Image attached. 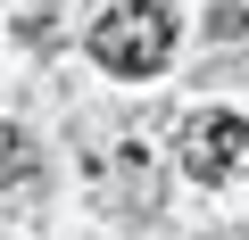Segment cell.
<instances>
[{
    "label": "cell",
    "mask_w": 249,
    "mask_h": 240,
    "mask_svg": "<svg viewBox=\"0 0 249 240\" xmlns=\"http://www.w3.org/2000/svg\"><path fill=\"white\" fill-rule=\"evenodd\" d=\"M208 25H216L224 42H232V33H249V0H216V17H208Z\"/></svg>",
    "instance_id": "4"
},
{
    "label": "cell",
    "mask_w": 249,
    "mask_h": 240,
    "mask_svg": "<svg viewBox=\"0 0 249 240\" xmlns=\"http://www.w3.org/2000/svg\"><path fill=\"white\" fill-rule=\"evenodd\" d=\"M91 58L108 75H158L175 58V9L166 0H116V9L91 25Z\"/></svg>",
    "instance_id": "1"
},
{
    "label": "cell",
    "mask_w": 249,
    "mask_h": 240,
    "mask_svg": "<svg viewBox=\"0 0 249 240\" xmlns=\"http://www.w3.org/2000/svg\"><path fill=\"white\" fill-rule=\"evenodd\" d=\"M183 174H191V182H232V174H249V116H224V108L191 116V125H183Z\"/></svg>",
    "instance_id": "2"
},
{
    "label": "cell",
    "mask_w": 249,
    "mask_h": 240,
    "mask_svg": "<svg viewBox=\"0 0 249 240\" xmlns=\"http://www.w3.org/2000/svg\"><path fill=\"white\" fill-rule=\"evenodd\" d=\"M42 174V158H34V141L17 133V125H0V191H9V182H34Z\"/></svg>",
    "instance_id": "3"
}]
</instances>
